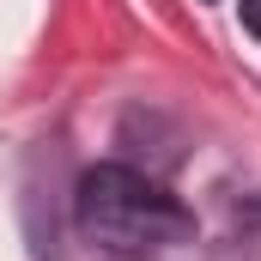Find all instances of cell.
Masks as SVG:
<instances>
[{
    "mask_svg": "<svg viewBox=\"0 0 261 261\" xmlns=\"http://www.w3.org/2000/svg\"><path fill=\"white\" fill-rule=\"evenodd\" d=\"M73 213H79V231H85L97 249H110V255H122V261L164 255V249L189 243V231H195L189 206L170 195L164 182L140 176L128 164H97V170H85Z\"/></svg>",
    "mask_w": 261,
    "mask_h": 261,
    "instance_id": "1",
    "label": "cell"
},
{
    "mask_svg": "<svg viewBox=\"0 0 261 261\" xmlns=\"http://www.w3.org/2000/svg\"><path fill=\"white\" fill-rule=\"evenodd\" d=\"M237 12H243V31L261 43V0H237Z\"/></svg>",
    "mask_w": 261,
    "mask_h": 261,
    "instance_id": "2",
    "label": "cell"
}]
</instances>
